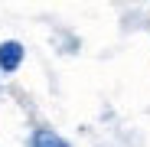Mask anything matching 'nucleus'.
<instances>
[{
	"label": "nucleus",
	"instance_id": "nucleus-1",
	"mask_svg": "<svg viewBox=\"0 0 150 147\" xmlns=\"http://www.w3.org/2000/svg\"><path fill=\"white\" fill-rule=\"evenodd\" d=\"M26 59V49H23L16 39H7V43H0V72H16L20 62Z\"/></svg>",
	"mask_w": 150,
	"mask_h": 147
},
{
	"label": "nucleus",
	"instance_id": "nucleus-2",
	"mask_svg": "<svg viewBox=\"0 0 150 147\" xmlns=\"http://www.w3.org/2000/svg\"><path fill=\"white\" fill-rule=\"evenodd\" d=\"M30 147H69V141H62L56 131H49V128H36L33 137H30Z\"/></svg>",
	"mask_w": 150,
	"mask_h": 147
}]
</instances>
